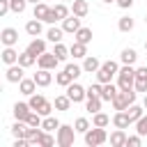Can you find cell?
Returning <instances> with one entry per match:
<instances>
[{
  "instance_id": "cell-21",
  "label": "cell",
  "mask_w": 147,
  "mask_h": 147,
  "mask_svg": "<svg viewBox=\"0 0 147 147\" xmlns=\"http://www.w3.org/2000/svg\"><path fill=\"white\" fill-rule=\"evenodd\" d=\"M18 55L21 53H16L14 51V46H5V51H2V62L9 67V64H16L18 62Z\"/></svg>"
},
{
  "instance_id": "cell-45",
  "label": "cell",
  "mask_w": 147,
  "mask_h": 147,
  "mask_svg": "<svg viewBox=\"0 0 147 147\" xmlns=\"http://www.w3.org/2000/svg\"><path fill=\"white\" fill-rule=\"evenodd\" d=\"M101 90H103V83H94L87 87V96H101Z\"/></svg>"
},
{
  "instance_id": "cell-43",
  "label": "cell",
  "mask_w": 147,
  "mask_h": 147,
  "mask_svg": "<svg viewBox=\"0 0 147 147\" xmlns=\"http://www.w3.org/2000/svg\"><path fill=\"white\" fill-rule=\"evenodd\" d=\"M136 133H140V136H147V115H142V117L136 122Z\"/></svg>"
},
{
  "instance_id": "cell-47",
  "label": "cell",
  "mask_w": 147,
  "mask_h": 147,
  "mask_svg": "<svg viewBox=\"0 0 147 147\" xmlns=\"http://www.w3.org/2000/svg\"><path fill=\"white\" fill-rule=\"evenodd\" d=\"M7 11H11V2L9 0H0V16H5Z\"/></svg>"
},
{
  "instance_id": "cell-35",
  "label": "cell",
  "mask_w": 147,
  "mask_h": 147,
  "mask_svg": "<svg viewBox=\"0 0 147 147\" xmlns=\"http://www.w3.org/2000/svg\"><path fill=\"white\" fill-rule=\"evenodd\" d=\"M108 124H110V117H108L106 113L99 110V113L92 115V126H108Z\"/></svg>"
},
{
  "instance_id": "cell-29",
  "label": "cell",
  "mask_w": 147,
  "mask_h": 147,
  "mask_svg": "<svg viewBox=\"0 0 147 147\" xmlns=\"http://www.w3.org/2000/svg\"><path fill=\"white\" fill-rule=\"evenodd\" d=\"M62 34H64V30H62V28L51 25V28H48V32H46V39H48V41H53V44H60V41H62Z\"/></svg>"
},
{
  "instance_id": "cell-53",
  "label": "cell",
  "mask_w": 147,
  "mask_h": 147,
  "mask_svg": "<svg viewBox=\"0 0 147 147\" xmlns=\"http://www.w3.org/2000/svg\"><path fill=\"white\" fill-rule=\"evenodd\" d=\"M103 2H115V0H103Z\"/></svg>"
},
{
  "instance_id": "cell-41",
  "label": "cell",
  "mask_w": 147,
  "mask_h": 147,
  "mask_svg": "<svg viewBox=\"0 0 147 147\" xmlns=\"http://www.w3.org/2000/svg\"><path fill=\"white\" fill-rule=\"evenodd\" d=\"M55 142H57V138H53L51 131H44L41 138H39V147H51V145H55Z\"/></svg>"
},
{
  "instance_id": "cell-13",
  "label": "cell",
  "mask_w": 147,
  "mask_h": 147,
  "mask_svg": "<svg viewBox=\"0 0 147 147\" xmlns=\"http://www.w3.org/2000/svg\"><path fill=\"white\" fill-rule=\"evenodd\" d=\"M11 110H14V117H16V119H23V122H25V119H28V115L32 113V108H30V103H28V101H16Z\"/></svg>"
},
{
  "instance_id": "cell-40",
  "label": "cell",
  "mask_w": 147,
  "mask_h": 147,
  "mask_svg": "<svg viewBox=\"0 0 147 147\" xmlns=\"http://www.w3.org/2000/svg\"><path fill=\"white\" fill-rule=\"evenodd\" d=\"M53 11H55V16H57V21H64V18L69 16V7H67L64 2H57V5L53 7Z\"/></svg>"
},
{
  "instance_id": "cell-50",
  "label": "cell",
  "mask_w": 147,
  "mask_h": 147,
  "mask_svg": "<svg viewBox=\"0 0 147 147\" xmlns=\"http://www.w3.org/2000/svg\"><path fill=\"white\" fill-rule=\"evenodd\" d=\"M117 2V7H122V9H129V7H133V0H115Z\"/></svg>"
},
{
  "instance_id": "cell-32",
  "label": "cell",
  "mask_w": 147,
  "mask_h": 147,
  "mask_svg": "<svg viewBox=\"0 0 147 147\" xmlns=\"http://www.w3.org/2000/svg\"><path fill=\"white\" fill-rule=\"evenodd\" d=\"M119 60H122V64H136L138 53H136L133 48H124V51L119 53Z\"/></svg>"
},
{
  "instance_id": "cell-9",
  "label": "cell",
  "mask_w": 147,
  "mask_h": 147,
  "mask_svg": "<svg viewBox=\"0 0 147 147\" xmlns=\"http://www.w3.org/2000/svg\"><path fill=\"white\" fill-rule=\"evenodd\" d=\"M23 74H25V67H21L18 62H16V64H9L7 71H5V76H7L9 83H21V80H23Z\"/></svg>"
},
{
  "instance_id": "cell-8",
  "label": "cell",
  "mask_w": 147,
  "mask_h": 147,
  "mask_svg": "<svg viewBox=\"0 0 147 147\" xmlns=\"http://www.w3.org/2000/svg\"><path fill=\"white\" fill-rule=\"evenodd\" d=\"M67 94H69V99H71L74 103H80V101L87 99V90H85L83 85H78V83H71V85L67 87Z\"/></svg>"
},
{
  "instance_id": "cell-7",
  "label": "cell",
  "mask_w": 147,
  "mask_h": 147,
  "mask_svg": "<svg viewBox=\"0 0 147 147\" xmlns=\"http://www.w3.org/2000/svg\"><path fill=\"white\" fill-rule=\"evenodd\" d=\"M37 64H39V69H51V71H55L57 69V64H60V57L55 55V53H41L39 57H37Z\"/></svg>"
},
{
  "instance_id": "cell-56",
  "label": "cell",
  "mask_w": 147,
  "mask_h": 147,
  "mask_svg": "<svg viewBox=\"0 0 147 147\" xmlns=\"http://www.w3.org/2000/svg\"><path fill=\"white\" fill-rule=\"evenodd\" d=\"M145 23H147V16H145Z\"/></svg>"
},
{
  "instance_id": "cell-15",
  "label": "cell",
  "mask_w": 147,
  "mask_h": 147,
  "mask_svg": "<svg viewBox=\"0 0 147 147\" xmlns=\"http://www.w3.org/2000/svg\"><path fill=\"white\" fill-rule=\"evenodd\" d=\"M113 124H115L117 129H129V124H133V122H131V117H129L126 110H117L115 117H113Z\"/></svg>"
},
{
  "instance_id": "cell-33",
  "label": "cell",
  "mask_w": 147,
  "mask_h": 147,
  "mask_svg": "<svg viewBox=\"0 0 147 147\" xmlns=\"http://www.w3.org/2000/svg\"><path fill=\"white\" fill-rule=\"evenodd\" d=\"M71 103H74V101L69 99V94H60V96H55V103H53V106H55V110H69Z\"/></svg>"
},
{
  "instance_id": "cell-48",
  "label": "cell",
  "mask_w": 147,
  "mask_h": 147,
  "mask_svg": "<svg viewBox=\"0 0 147 147\" xmlns=\"http://www.w3.org/2000/svg\"><path fill=\"white\" fill-rule=\"evenodd\" d=\"M28 145H30L28 138H14V145L11 147H28Z\"/></svg>"
},
{
  "instance_id": "cell-44",
  "label": "cell",
  "mask_w": 147,
  "mask_h": 147,
  "mask_svg": "<svg viewBox=\"0 0 147 147\" xmlns=\"http://www.w3.org/2000/svg\"><path fill=\"white\" fill-rule=\"evenodd\" d=\"M64 69H67V71L71 74V78H74V80H76V78H78V76L83 74V64H80V67H78V64H67Z\"/></svg>"
},
{
  "instance_id": "cell-3",
  "label": "cell",
  "mask_w": 147,
  "mask_h": 147,
  "mask_svg": "<svg viewBox=\"0 0 147 147\" xmlns=\"http://www.w3.org/2000/svg\"><path fill=\"white\" fill-rule=\"evenodd\" d=\"M83 136H85V145H87V147H99V145L108 142V133H106V126H94V129L85 131Z\"/></svg>"
},
{
  "instance_id": "cell-19",
  "label": "cell",
  "mask_w": 147,
  "mask_h": 147,
  "mask_svg": "<svg viewBox=\"0 0 147 147\" xmlns=\"http://www.w3.org/2000/svg\"><path fill=\"white\" fill-rule=\"evenodd\" d=\"M99 67H101V62H99L94 55L83 57V71H85V74H96V71H99Z\"/></svg>"
},
{
  "instance_id": "cell-10",
  "label": "cell",
  "mask_w": 147,
  "mask_h": 147,
  "mask_svg": "<svg viewBox=\"0 0 147 147\" xmlns=\"http://www.w3.org/2000/svg\"><path fill=\"white\" fill-rule=\"evenodd\" d=\"M80 28H83V25H80V18H78L76 14H69V16L62 21V30H64V32H69V34H76Z\"/></svg>"
},
{
  "instance_id": "cell-24",
  "label": "cell",
  "mask_w": 147,
  "mask_h": 147,
  "mask_svg": "<svg viewBox=\"0 0 147 147\" xmlns=\"http://www.w3.org/2000/svg\"><path fill=\"white\" fill-rule=\"evenodd\" d=\"M55 83H57L60 87H69V85L74 83V78H71V74H69L67 69H62V71L55 74Z\"/></svg>"
},
{
  "instance_id": "cell-30",
  "label": "cell",
  "mask_w": 147,
  "mask_h": 147,
  "mask_svg": "<svg viewBox=\"0 0 147 147\" xmlns=\"http://www.w3.org/2000/svg\"><path fill=\"white\" fill-rule=\"evenodd\" d=\"M74 41H80V44H90V41H92V28H80V30L74 34Z\"/></svg>"
},
{
  "instance_id": "cell-27",
  "label": "cell",
  "mask_w": 147,
  "mask_h": 147,
  "mask_svg": "<svg viewBox=\"0 0 147 147\" xmlns=\"http://www.w3.org/2000/svg\"><path fill=\"white\" fill-rule=\"evenodd\" d=\"M25 131H28V122L16 119V122L11 124V136H14V138H25Z\"/></svg>"
},
{
  "instance_id": "cell-28",
  "label": "cell",
  "mask_w": 147,
  "mask_h": 147,
  "mask_svg": "<svg viewBox=\"0 0 147 147\" xmlns=\"http://www.w3.org/2000/svg\"><path fill=\"white\" fill-rule=\"evenodd\" d=\"M48 11H51V7H48L46 2H37V5H34V11H32V16H34V18H39V21H46Z\"/></svg>"
},
{
  "instance_id": "cell-12",
  "label": "cell",
  "mask_w": 147,
  "mask_h": 147,
  "mask_svg": "<svg viewBox=\"0 0 147 147\" xmlns=\"http://www.w3.org/2000/svg\"><path fill=\"white\" fill-rule=\"evenodd\" d=\"M0 41H2V46H14V44L18 41V30H14V28H2Z\"/></svg>"
},
{
  "instance_id": "cell-22",
  "label": "cell",
  "mask_w": 147,
  "mask_h": 147,
  "mask_svg": "<svg viewBox=\"0 0 147 147\" xmlns=\"http://www.w3.org/2000/svg\"><path fill=\"white\" fill-rule=\"evenodd\" d=\"M101 96H87L85 99V110L90 113V115H94V113H99L101 110Z\"/></svg>"
},
{
  "instance_id": "cell-16",
  "label": "cell",
  "mask_w": 147,
  "mask_h": 147,
  "mask_svg": "<svg viewBox=\"0 0 147 147\" xmlns=\"http://www.w3.org/2000/svg\"><path fill=\"white\" fill-rule=\"evenodd\" d=\"M126 138H129V136L124 133V129H115V131L108 136V140H110L113 147H124V145H126Z\"/></svg>"
},
{
  "instance_id": "cell-11",
  "label": "cell",
  "mask_w": 147,
  "mask_h": 147,
  "mask_svg": "<svg viewBox=\"0 0 147 147\" xmlns=\"http://www.w3.org/2000/svg\"><path fill=\"white\" fill-rule=\"evenodd\" d=\"M136 92H147V67H138L136 69Z\"/></svg>"
},
{
  "instance_id": "cell-25",
  "label": "cell",
  "mask_w": 147,
  "mask_h": 147,
  "mask_svg": "<svg viewBox=\"0 0 147 147\" xmlns=\"http://www.w3.org/2000/svg\"><path fill=\"white\" fill-rule=\"evenodd\" d=\"M117 90H119V87H115L113 83H103V90H101V99H103V101H110V103H113V99H115Z\"/></svg>"
},
{
  "instance_id": "cell-14",
  "label": "cell",
  "mask_w": 147,
  "mask_h": 147,
  "mask_svg": "<svg viewBox=\"0 0 147 147\" xmlns=\"http://www.w3.org/2000/svg\"><path fill=\"white\" fill-rule=\"evenodd\" d=\"M32 78H34V83H37L39 87H48V85L53 83V74H51V69H39Z\"/></svg>"
},
{
  "instance_id": "cell-36",
  "label": "cell",
  "mask_w": 147,
  "mask_h": 147,
  "mask_svg": "<svg viewBox=\"0 0 147 147\" xmlns=\"http://www.w3.org/2000/svg\"><path fill=\"white\" fill-rule=\"evenodd\" d=\"M41 129H44V131H57V129H60V122H57L53 115H46L44 122H41Z\"/></svg>"
},
{
  "instance_id": "cell-4",
  "label": "cell",
  "mask_w": 147,
  "mask_h": 147,
  "mask_svg": "<svg viewBox=\"0 0 147 147\" xmlns=\"http://www.w3.org/2000/svg\"><path fill=\"white\" fill-rule=\"evenodd\" d=\"M117 71H119V64L117 62H113V60L101 62V67L96 71V80L99 83H113V78L117 76Z\"/></svg>"
},
{
  "instance_id": "cell-2",
  "label": "cell",
  "mask_w": 147,
  "mask_h": 147,
  "mask_svg": "<svg viewBox=\"0 0 147 147\" xmlns=\"http://www.w3.org/2000/svg\"><path fill=\"white\" fill-rule=\"evenodd\" d=\"M28 103H30V108H32V110H37L41 117L51 115V113H53V108H55V106H53V103H51L46 96H41V94H37V92H34V94H30Z\"/></svg>"
},
{
  "instance_id": "cell-42",
  "label": "cell",
  "mask_w": 147,
  "mask_h": 147,
  "mask_svg": "<svg viewBox=\"0 0 147 147\" xmlns=\"http://www.w3.org/2000/svg\"><path fill=\"white\" fill-rule=\"evenodd\" d=\"M9 2H11V11H16V14H23L28 7V0H9Z\"/></svg>"
},
{
  "instance_id": "cell-37",
  "label": "cell",
  "mask_w": 147,
  "mask_h": 147,
  "mask_svg": "<svg viewBox=\"0 0 147 147\" xmlns=\"http://www.w3.org/2000/svg\"><path fill=\"white\" fill-rule=\"evenodd\" d=\"M117 28H119V32H131L133 30V18L131 16H119Z\"/></svg>"
},
{
  "instance_id": "cell-18",
  "label": "cell",
  "mask_w": 147,
  "mask_h": 147,
  "mask_svg": "<svg viewBox=\"0 0 147 147\" xmlns=\"http://www.w3.org/2000/svg\"><path fill=\"white\" fill-rule=\"evenodd\" d=\"M25 51H30L32 55H37V57H39L41 53H46V41H44V39H39V37H34V39L28 44V48H25Z\"/></svg>"
},
{
  "instance_id": "cell-51",
  "label": "cell",
  "mask_w": 147,
  "mask_h": 147,
  "mask_svg": "<svg viewBox=\"0 0 147 147\" xmlns=\"http://www.w3.org/2000/svg\"><path fill=\"white\" fill-rule=\"evenodd\" d=\"M142 106H145V110H147V92H145V99H142Z\"/></svg>"
},
{
  "instance_id": "cell-26",
  "label": "cell",
  "mask_w": 147,
  "mask_h": 147,
  "mask_svg": "<svg viewBox=\"0 0 147 147\" xmlns=\"http://www.w3.org/2000/svg\"><path fill=\"white\" fill-rule=\"evenodd\" d=\"M126 113H129V117H131V122L136 124L142 115H145V106H138V103H131L129 108H126Z\"/></svg>"
},
{
  "instance_id": "cell-31",
  "label": "cell",
  "mask_w": 147,
  "mask_h": 147,
  "mask_svg": "<svg viewBox=\"0 0 147 147\" xmlns=\"http://www.w3.org/2000/svg\"><path fill=\"white\" fill-rule=\"evenodd\" d=\"M69 51H71V55H74V57H87V44L74 41V44L69 46Z\"/></svg>"
},
{
  "instance_id": "cell-6",
  "label": "cell",
  "mask_w": 147,
  "mask_h": 147,
  "mask_svg": "<svg viewBox=\"0 0 147 147\" xmlns=\"http://www.w3.org/2000/svg\"><path fill=\"white\" fill-rule=\"evenodd\" d=\"M131 103H136V90H131V92L117 90V94H115V99H113V108H115V110H126Z\"/></svg>"
},
{
  "instance_id": "cell-1",
  "label": "cell",
  "mask_w": 147,
  "mask_h": 147,
  "mask_svg": "<svg viewBox=\"0 0 147 147\" xmlns=\"http://www.w3.org/2000/svg\"><path fill=\"white\" fill-rule=\"evenodd\" d=\"M133 85H136V69H133V64L119 67V71H117V87L124 90V92H131V90H136Z\"/></svg>"
},
{
  "instance_id": "cell-54",
  "label": "cell",
  "mask_w": 147,
  "mask_h": 147,
  "mask_svg": "<svg viewBox=\"0 0 147 147\" xmlns=\"http://www.w3.org/2000/svg\"><path fill=\"white\" fill-rule=\"evenodd\" d=\"M64 2H74V0H64Z\"/></svg>"
},
{
  "instance_id": "cell-17",
  "label": "cell",
  "mask_w": 147,
  "mask_h": 147,
  "mask_svg": "<svg viewBox=\"0 0 147 147\" xmlns=\"http://www.w3.org/2000/svg\"><path fill=\"white\" fill-rule=\"evenodd\" d=\"M87 11H90L87 0H74V2H71V14H76L78 18H85V16H87Z\"/></svg>"
},
{
  "instance_id": "cell-52",
  "label": "cell",
  "mask_w": 147,
  "mask_h": 147,
  "mask_svg": "<svg viewBox=\"0 0 147 147\" xmlns=\"http://www.w3.org/2000/svg\"><path fill=\"white\" fill-rule=\"evenodd\" d=\"M28 2H32V5H37V2H41V0H28Z\"/></svg>"
},
{
  "instance_id": "cell-20",
  "label": "cell",
  "mask_w": 147,
  "mask_h": 147,
  "mask_svg": "<svg viewBox=\"0 0 147 147\" xmlns=\"http://www.w3.org/2000/svg\"><path fill=\"white\" fill-rule=\"evenodd\" d=\"M37 83H34V78H23L21 83H18V90H21V94H25V96H30V94H34L37 92Z\"/></svg>"
},
{
  "instance_id": "cell-46",
  "label": "cell",
  "mask_w": 147,
  "mask_h": 147,
  "mask_svg": "<svg viewBox=\"0 0 147 147\" xmlns=\"http://www.w3.org/2000/svg\"><path fill=\"white\" fill-rule=\"evenodd\" d=\"M140 142H142V136H140V133L126 138V147H140Z\"/></svg>"
},
{
  "instance_id": "cell-5",
  "label": "cell",
  "mask_w": 147,
  "mask_h": 147,
  "mask_svg": "<svg viewBox=\"0 0 147 147\" xmlns=\"http://www.w3.org/2000/svg\"><path fill=\"white\" fill-rule=\"evenodd\" d=\"M55 138H57V145L60 147H71L74 145V138H76V129L71 124H60V129L55 131Z\"/></svg>"
},
{
  "instance_id": "cell-49",
  "label": "cell",
  "mask_w": 147,
  "mask_h": 147,
  "mask_svg": "<svg viewBox=\"0 0 147 147\" xmlns=\"http://www.w3.org/2000/svg\"><path fill=\"white\" fill-rule=\"evenodd\" d=\"M55 21H57V16H55V11H53V7H51V11H48V16H46V21H44V23H48V25H53Z\"/></svg>"
},
{
  "instance_id": "cell-34",
  "label": "cell",
  "mask_w": 147,
  "mask_h": 147,
  "mask_svg": "<svg viewBox=\"0 0 147 147\" xmlns=\"http://www.w3.org/2000/svg\"><path fill=\"white\" fill-rule=\"evenodd\" d=\"M34 62H37V55H32L30 51H23V53L18 55V64H21V67H25V69H28V67H32Z\"/></svg>"
},
{
  "instance_id": "cell-55",
  "label": "cell",
  "mask_w": 147,
  "mask_h": 147,
  "mask_svg": "<svg viewBox=\"0 0 147 147\" xmlns=\"http://www.w3.org/2000/svg\"><path fill=\"white\" fill-rule=\"evenodd\" d=\"M145 51H147V41H145Z\"/></svg>"
},
{
  "instance_id": "cell-38",
  "label": "cell",
  "mask_w": 147,
  "mask_h": 147,
  "mask_svg": "<svg viewBox=\"0 0 147 147\" xmlns=\"http://www.w3.org/2000/svg\"><path fill=\"white\" fill-rule=\"evenodd\" d=\"M74 129H76V133H85V131H90V129H92V124H90V119H87V117H78V119L74 122Z\"/></svg>"
},
{
  "instance_id": "cell-39",
  "label": "cell",
  "mask_w": 147,
  "mask_h": 147,
  "mask_svg": "<svg viewBox=\"0 0 147 147\" xmlns=\"http://www.w3.org/2000/svg\"><path fill=\"white\" fill-rule=\"evenodd\" d=\"M53 53H55V55L60 57V62H64V60H67V57L71 55V51H69V48H67V46H64L62 41H60V44H55V48H53Z\"/></svg>"
},
{
  "instance_id": "cell-23",
  "label": "cell",
  "mask_w": 147,
  "mask_h": 147,
  "mask_svg": "<svg viewBox=\"0 0 147 147\" xmlns=\"http://www.w3.org/2000/svg\"><path fill=\"white\" fill-rule=\"evenodd\" d=\"M25 32H28L30 37H39V34H41V21H39V18H30V21L25 23Z\"/></svg>"
}]
</instances>
